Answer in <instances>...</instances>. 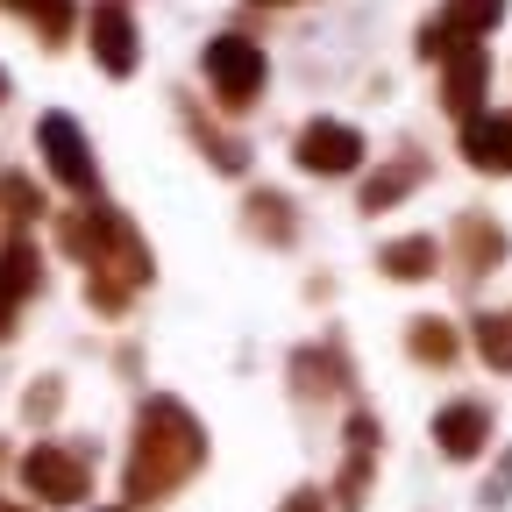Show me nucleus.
Masks as SVG:
<instances>
[{"instance_id":"obj_3","label":"nucleus","mask_w":512,"mask_h":512,"mask_svg":"<svg viewBox=\"0 0 512 512\" xmlns=\"http://www.w3.org/2000/svg\"><path fill=\"white\" fill-rule=\"evenodd\" d=\"M29 491L50 498V505H72V498H86V463L64 456V448H36L29 456Z\"/></svg>"},{"instance_id":"obj_6","label":"nucleus","mask_w":512,"mask_h":512,"mask_svg":"<svg viewBox=\"0 0 512 512\" xmlns=\"http://www.w3.org/2000/svg\"><path fill=\"white\" fill-rule=\"evenodd\" d=\"M93 50L107 57V72H128V64H136V29H128V8H121V0H100V15H93Z\"/></svg>"},{"instance_id":"obj_7","label":"nucleus","mask_w":512,"mask_h":512,"mask_svg":"<svg viewBox=\"0 0 512 512\" xmlns=\"http://www.w3.org/2000/svg\"><path fill=\"white\" fill-rule=\"evenodd\" d=\"M463 150H470L484 171H512V114H484V121H470Z\"/></svg>"},{"instance_id":"obj_9","label":"nucleus","mask_w":512,"mask_h":512,"mask_svg":"<svg viewBox=\"0 0 512 512\" xmlns=\"http://www.w3.org/2000/svg\"><path fill=\"white\" fill-rule=\"evenodd\" d=\"M484 406L477 399H463V406H448L441 420H434V434H441V448H448V456H477V448H484Z\"/></svg>"},{"instance_id":"obj_1","label":"nucleus","mask_w":512,"mask_h":512,"mask_svg":"<svg viewBox=\"0 0 512 512\" xmlns=\"http://www.w3.org/2000/svg\"><path fill=\"white\" fill-rule=\"evenodd\" d=\"M192 463H200V427H192L178 406H150L143 413V441H136V470H128V491L136 498H157V491H171Z\"/></svg>"},{"instance_id":"obj_11","label":"nucleus","mask_w":512,"mask_h":512,"mask_svg":"<svg viewBox=\"0 0 512 512\" xmlns=\"http://www.w3.org/2000/svg\"><path fill=\"white\" fill-rule=\"evenodd\" d=\"M285 512H320V498H313V491H299V498H292Z\"/></svg>"},{"instance_id":"obj_8","label":"nucleus","mask_w":512,"mask_h":512,"mask_svg":"<svg viewBox=\"0 0 512 512\" xmlns=\"http://www.w3.org/2000/svg\"><path fill=\"white\" fill-rule=\"evenodd\" d=\"M29 285H36V256H29L22 242H8V249H0V335H8L15 306L29 299Z\"/></svg>"},{"instance_id":"obj_12","label":"nucleus","mask_w":512,"mask_h":512,"mask_svg":"<svg viewBox=\"0 0 512 512\" xmlns=\"http://www.w3.org/2000/svg\"><path fill=\"white\" fill-rule=\"evenodd\" d=\"M0 512H22V505H0Z\"/></svg>"},{"instance_id":"obj_2","label":"nucleus","mask_w":512,"mask_h":512,"mask_svg":"<svg viewBox=\"0 0 512 512\" xmlns=\"http://www.w3.org/2000/svg\"><path fill=\"white\" fill-rule=\"evenodd\" d=\"M207 79H214V93L228 107H242V100H256V86H264V57H256L242 36H221L207 50Z\"/></svg>"},{"instance_id":"obj_4","label":"nucleus","mask_w":512,"mask_h":512,"mask_svg":"<svg viewBox=\"0 0 512 512\" xmlns=\"http://www.w3.org/2000/svg\"><path fill=\"white\" fill-rule=\"evenodd\" d=\"M43 157H50V171L64 178V185H93V157H86V143H79V128L64 121V114H50L43 121Z\"/></svg>"},{"instance_id":"obj_5","label":"nucleus","mask_w":512,"mask_h":512,"mask_svg":"<svg viewBox=\"0 0 512 512\" xmlns=\"http://www.w3.org/2000/svg\"><path fill=\"white\" fill-rule=\"evenodd\" d=\"M356 157H363L356 128H335V121H320V128H306V136H299V164H306V171H349Z\"/></svg>"},{"instance_id":"obj_13","label":"nucleus","mask_w":512,"mask_h":512,"mask_svg":"<svg viewBox=\"0 0 512 512\" xmlns=\"http://www.w3.org/2000/svg\"><path fill=\"white\" fill-rule=\"evenodd\" d=\"M0 93H8V86H0Z\"/></svg>"},{"instance_id":"obj_10","label":"nucleus","mask_w":512,"mask_h":512,"mask_svg":"<svg viewBox=\"0 0 512 512\" xmlns=\"http://www.w3.org/2000/svg\"><path fill=\"white\" fill-rule=\"evenodd\" d=\"M15 8L29 22H43V36H64V22H72V0H15Z\"/></svg>"}]
</instances>
